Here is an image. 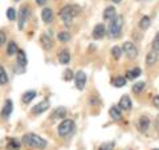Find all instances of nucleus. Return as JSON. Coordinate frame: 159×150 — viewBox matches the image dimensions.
Returning a JSON list of instances; mask_svg holds the SVG:
<instances>
[{
	"mask_svg": "<svg viewBox=\"0 0 159 150\" xmlns=\"http://www.w3.org/2000/svg\"><path fill=\"white\" fill-rule=\"evenodd\" d=\"M64 74H65V76H64V80H66V81H70V80L74 77L72 71H65V73H64Z\"/></svg>",
	"mask_w": 159,
	"mask_h": 150,
	"instance_id": "nucleus-33",
	"label": "nucleus"
},
{
	"mask_svg": "<svg viewBox=\"0 0 159 150\" xmlns=\"http://www.w3.org/2000/svg\"><path fill=\"white\" fill-rule=\"evenodd\" d=\"M109 114H110V117L113 120H119L121 118V110H119V108H117V106H111L110 110H109Z\"/></svg>",
	"mask_w": 159,
	"mask_h": 150,
	"instance_id": "nucleus-22",
	"label": "nucleus"
},
{
	"mask_svg": "<svg viewBox=\"0 0 159 150\" xmlns=\"http://www.w3.org/2000/svg\"><path fill=\"white\" fill-rule=\"evenodd\" d=\"M8 149L11 150H20V142L16 141V139H9V143H8Z\"/></svg>",
	"mask_w": 159,
	"mask_h": 150,
	"instance_id": "nucleus-29",
	"label": "nucleus"
},
{
	"mask_svg": "<svg viewBox=\"0 0 159 150\" xmlns=\"http://www.w3.org/2000/svg\"><path fill=\"white\" fill-rule=\"evenodd\" d=\"M105 35H106V28L103 24H97V26L94 27V29H93V37L94 39L99 40L105 36Z\"/></svg>",
	"mask_w": 159,
	"mask_h": 150,
	"instance_id": "nucleus-8",
	"label": "nucleus"
},
{
	"mask_svg": "<svg viewBox=\"0 0 159 150\" xmlns=\"http://www.w3.org/2000/svg\"><path fill=\"white\" fill-rule=\"evenodd\" d=\"M158 63V51H150L147 53V57H146V64L148 67H152L155 65V64Z\"/></svg>",
	"mask_w": 159,
	"mask_h": 150,
	"instance_id": "nucleus-9",
	"label": "nucleus"
},
{
	"mask_svg": "<svg viewBox=\"0 0 159 150\" xmlns=\"http://www.w3.org/2000/svg\"><path fill=\"white\" fill-rule=\"evenodd\" d=\"M145 88H146V82L139 81V82H137V84L133 85V92H134V93H141Z\"/></svg>",
	"mask_w": 159,
	"mask_h": 150,
	"instance_id": "nucleus-25",
	"label": "nucleus"
},
{
	"mask_svg": "<svg viewBox=\"0 0 159 150\" xmlns=\"http://www.w3.org/2000/svg\"><path fill=\"white\" fill-rule=\"evenodd\" d=\"M152 47H154V51H159V35L158 33L155 35V40H154Z\"/></svg>",
	"mask_w": 159,
	"mask_h": 150,
	"instance_id": "nucleus-34",
	"label": "nucleus"
},
{
	"mask_svg": "<svg viewBox=\"0 0 159 150\" xmlns=\"http://www.w3.org/2000/svg\"><path fill=\"white\" fill-rule=\"evenodd\" d=\"M119 108L122 109V110H130L131 109V100L129 96H122V98L119 100Z\"/></svg>",
	"mask_w": 159,
	"mask_h": 150,
	"instance_id": "nucleus-10",
	"label": "nucleus"
},
{
	"mask_svg": "<svg viewBox=\"0 0 159 150\" xmlns=\"http://www.w3.org/2000/svg\"><path fill=\"white\" fill-rule=\"evenodd\" d=\"M36 97V92L34 91H29V92H25L23 94V102L24 104H28V102H31L32 100Z\"/></svg>",
	"mask_w": 159,
	"mask_h": 150,
	"instance_id": "nucleus-21",
	"label": "nucleus"
},
{
	"mask_svg": "<svg viewBox=\"0 0 159 150\" xmlns=\"http://www.w3.org/2000/svg\"><path fill=\"white\" fill-rule=\"evenodd\" d=\"M7 82H8V76H7L6 71H4V68L0 65V85H4Z\"/></svg>",
	"mask_w": 159,
	"mask_h": 150,
	"instance_id": "nucleus-27",
	"label": "nucleus"
},
{
	"mask_svg": "<svg viewBox=\"0 0 159 150\" xmlns=\"http://www.w3.org/2000/svg\"><path fill=\"white\" fill-rule=\"evenodd\" d=\"M19 51V48L16 45V43L15 41H9L8 45H7V54L8 56H13V54H16Z\"/></svg>",
	"mask_w": 159,
	"mask_h": 150,
	"instance_id": "nucleus-19",
	"label": "nucleus"
},
{
	"mask_svg": "<svg viewBox=\"0 0 159 150\" xmlns=\"http://www.w3.org/2000/svg\"><path fill=\"white\" fill-rule=\"evenodd\" d=\"M74 128H76V125H74L73 120H64V121L58 125L57 132L61 137H65V136H69V134L74 130Z\"/></svg>",
	"mask_w": 159,
	"mask_h": 150,
	"instance_id": "nucleus-4",
	"label": "nucleus"
},
{
	"mask_svg": "<svg viewBox=\"0 0 159 150\" xmlns=\"http://www.w3.org/2000/svg\"><path fill=\"white\" fill-rule=\"evenodd\" d=\"M58 40L60 41H62V43H66V41H69L70 40V33L69 32H66V31H62V32H60L58 33Z\"/></svg>",
	"mask_w": 159,
	"mask_h": 150,
	"instance_id": "nucleus-26",
	"label": "nucleus"
},
{
	"mask_svg": "<svg viewBox=\"0 0 159 150\" xmlns=\"http://www.w3.org/2000/svg\"><path fill=\"white\" fill-rule=\"evenodd\" d=\"M28 15H29V12H28V8H27L25 6L20 8V12H19V28H20V29L24 28V24L27 23Z\"/></svg>",
	"mask_w": 159,
	"mask_h": 150,
	"instance_id": "nucleus-7",
	"label": "nucleus"
},
{
	"mask_svg": "<svg viewBox=\"0 0 159 150\" xmlns=\"http://www.w3.org/2000/svg\"><path fill=\"white\" fill-rule=\"evenodd\" d=\"M23 143L27 145L29 148H33V149H39V150H43L47 148V141L44 138H41L37 134H33V133H28L23 137Z\"/></svg>",
	"mask_w": 159,
	"mask_h": 150,
	"instance_id": "nucleus-1",
	"label": "nucleus"
},
{
	"mask_svg": "<svg viewBox=\"0 0 159 150\" xmlns=\"http://www.w3.org/2000/svg\"><path fill=\"white\" fill-rule=\"evenodd\" d=\"M16 2H19V0H16Z\"/></svg>",
	"mask_w": 159,
	"mask_h": 150,
	"instance_id": "nucleus-40",
	"label": "nucleus"
},
{
	"mask_svg": "<svg viewBox=\"0 0 159 150\" xmlns=\"http://www.w3.org/2000/svg\"><path fill=\"white\" fill-rule=\"evenodd\" d=\"M148 126H150V120H148L146 116H143L139 118V121H138V128H139V130L141 132H146Z\"/></svg>",
	"mask_w": 159,
	"mask_h": 150,
	"instance_id": "nucleus-13",
	"label": "nucleus"
},
{
	"mask_svg": "<svg viewBox=\"0 0 159 150\" xmlns=\"http://www.w3.org/2000/svg\"><path fill=\"white\" fill-rule=\"evenodd\" d=\"M116 8L113 7H107L105 11H103V19L106 20V21H110V20H113L114 17H116Z\"/></svg>",
	"mask_w": 159,
	"mask_h": 150,
	"instance_id": "nucleus-16",
	"label": "nucleus"
},
{
	"mask_svg": "<svg viewBox=\"0 0 159 150\" xmlns=\"http://www.w3.org/2000/svg\"><path fill=\"white\" fill-rule=\"evenodd\" d=\"M74 80H76V88L80 89V91H82L86 84V74L84 72H78V73H76V76H74Z\"/></svg>",
	"mask_w": 159,
	"mask_h": 150,
	"instance_id": "nucleus-6",
	"label": "nucleus"
},
{
	"mask_svg": "<svg viewBox=\"0 0 159 150\" xmlns=\"http://www.w3.org/2000/svg\"><path fill=\"white\" fill-rule=\"evenodd\" d=\"M11 113H12V101L11 100H7L6 104H4L3 110H2V117L7 118V117H9V114Z\"/></svg>",
	"mask_w": 159,
	"mask_h": 150,
	"instance_id": "nucleus-17",
	"label": "nucleus"
},
{
	"mask_svg": "<svg viewBox=\"0 0 159 150\" xmlns=\"http://www.w3.org/2000/svg\"><path fill=\"white\" fill-rule=\"evenodd\" d=\"M154 150H158V149H154Z\"/></svg>",
	"mask_w": 159,
	"mask_h": 150,
	"instance_id": "nucleus-39",
	"label": "nucleus"
},
{
	"mask_svg": "<svg viewBox=\"0 0 159 150\" xmlns=\"http://www.w3.org/2000/svg\"><path fill=\"white\" fill-rule=\"evenodd\" d=\"M7 17L9 20H15L16 19V11H15L13 8H8V11H7Z\"/></svg>",
	"mask_w": 159,
	"mask_h": 150,
	"instance_id": "nucleus-31",
	"label": "nucleus"
},
{
	"mask_svg": "<svg viewBox=\"0 0 159 150\" xmlns=\"http://www.w3.org/2000/svg\"><path fill=\"white\" fill-rule=\"evenodd\" d=\"M36 3L39 4V6H44V4L47 3V0H36Z\"/></svg>",
	"mask_w": 159,
	"mask_h": 150,
	"instance_id": "nucleus-36",
	"label": "nucleus"
},
{
	"mask_svg": "<svg viewBox=\"0 0 159 150\" xmlns=\"http://www.w3.org/2000/svg\"><path fill=\"white\" fill-rule=\"evenodd\" d=\"M122 49H123V52L126 53V56L129 59H135L138 56V49H137V47L134 45L133 43H130V41H126L125 44H123Z\"/></svg>",
	"mask_w": 159,
	"mask_h": 150,
	"instance_id": "nucleus-5",
	"label": "nucleus"
},
{
	"mask_svg": "<svg viewBox=\"0 0 159 150\" xmlns=\"http://www.w3.org/2000/svg\"><path fill=\"white\" fill-rule=\"evenodd\" d=\"M113 2H114V3H119V2H121V0H113Z\"/></svg>",
	"mask_w": 159,
	"mask_h": 150,
	"instance_id": "nucleus-38",
	"label": "nucleus"
},
{
	"mask_svg": "<svg viewBox=\"0 0 159 150\" xmlns=\"http://www.w3.org/2000/svg\"><path fill=\"white\" fill-rule=\"evenodd\" d=\"M58 61L64 64V65H66V64H69V61H70V53H69V51H62L61 53L58 54Z\"/></svg>",
	"mask_w": 159,
	"mask_h": 150,
	"instance_id": "nucleus-18",
	"label": "nucleus"
},
{
	"mask_svg": "<svg viewBox=\"0 0 159 150\" xmlns=\"http://www.w3.org/2000/svg\"><path fill=\"white\" fill-rule=\"evenodd\" d=\"M141 73H142V71H141L139 68H134V69H131V71H127V73H126V78H129V80H134V78H137V77L141 76Z\"/></svg>",
	"mask_w": 159,
	"mask_h": 150,
	"instance_id": "nucleus-20",
	"label": "nucleus"
},
{
	"mask_svg": "<svg viewBox=\"0 0 159 150\" xmlns=\"http://www.w3.org/2000/svg\"><path fill=\"white\" fill-rule=\"evenodd\" d=\"M6 40H7V37H6V33L0 31V48H2V47L4 45V44H6Z\"/></svg>",
	"mask_w": 159,
	"mask_h": 150,
	"instance_id": "nucleus-35",
	"label": "nucleus"
},
{
	"mask_svg": "<svg viewBox=\"0 0 159 150\" xmlns=\"http://www.w3.org/2000/svg\"><path fill=\"white\" fill-rule=\"evenodd\" d=\"M148 27H150V17H148V16H143L141 20H139V28L147 29Z\"/></svg>",
	"mask_w": 159,
	"mask_h": 150,
	"instance_id": "nucleus-24",
	"label": "nucleus"
},
{
	"mask_svg": "<svg viewBox=\"0 0 159 150\" xmlns=\"http://www.w3.org/2000/svg\"><path fill=\"white\" fill-rule=\"evenodd\" d=\"M76 7H73V6H65L61 11H60V17H61V20L64 21V24L65 26H69L72 21H73V19L74 16L77 15V11H76Z\"/></svg>",
	"mask_w": 159,
	"mask_h": 150,
	"instance_id": "nucleus-2",
	"label": "nucleus"
},
{
	"mask_svg": "<svg viewBox=\"0 0 159 150\" xmlns=\"http://www.w3.org/2000/svg\"><path fill=\"white\" fill-rule=\"evenodd\" d=\"M65 116H66V109H65V108H58V109H56V110L53 112V114H52L53 118H64Z\"/></svg>",
	"mask_w": 159,
	"mask_h": 150,
	"instance_id": "nucleus-23",
	"label": "nucleus"
},
{
	"mask_svg": "<svg viewBox=\"0 0 159 150\" xmlns=\"http://www.w3.org/2000/svg\"><path fill=\"white\" fill-rule=\"evenodd\" d=\"M16 56H17V64L21 68H25L27 67V56H25V52L21 51V49H19L17 53H16Z\"/></svg>",
	"mask_w": 159,
	"mask_h": 150,
	"instance_id": "nucleus-14",
	"label": "nucleus"
},
{
	"mask_svg": "<svg viewBox=\"0 0 159 150\" xmlns=\"http://www.w3.org/2000/svg\"><path fill=\"white\" fill-rule=\"evenodd\" d=\"M111 54H113V57L114 59H119L121 57V54H122V49L119 48V47H113L111 48Z\"/></svg>",
	"mask_w": 159,
	"mask_h": 150,
	"instance_id": "nucleus-30",
	"label": "nucleus"
},
{
	"mask_svg": "<svg viewBox=\"0 0 159 150\" xmlns=\"http://www.w3.org/2000/svg\"><path fill=\"white\" fill-rule=\"evenodd\" d=\"M41 19L45 23H51L53 20V11L51 8H44L41 11Z\"/></svg>",
	"mask_w": 159,
	"mask_h": 150,
	"instance_id": "nucleus-15",
	"label": "nucleus"
},
{
	"mask_svg": "<svg viewBox=\"0 0 159 150\" xmlns=\"http://www.w3.org/2000/svg\"><path fill=\"white\" fill-rule=\"evenodd\" d=\"M126 85V78L125 77H117L116 80H114V87L117 88H122Z\"/></svg>",
	"mask_w": 159,
	"mask_h": 150,
	"instance_id": "nucleus-28",
	"label": "nucleus"
},
{
	"mask_svg": "<svg viewBox=\"0 0 159 150\" xmlns=\"http://www.w3.org/2000/svg\"><path fill=\"white\" fill-rule=\"evenodd\" d=\"M154 102H155V106L158 108V106H159V97H158V96H155V100H154Z\"/></svg>",
	"mask_w": 159,
	"mask_h": 150,
	"instance_id": "nucleus-37",
	"label": "nucleus"
},
{
	"mask_svg": "<svg viewBox=\"0 0 159 150\" xmlns=\"http://www.w3.org/2000/svg\"><path fill=\"white\" fill-rule=\"evenodd\" d=\"M122 31V17L116 16L113 20H110V26H109V36L111 39H117Z\"/></svg>",
	"mask_w": 159,
	"mask_h": 150,
	"instance_id": "nucleus-3",
	"label": "nucleus"
},
{
	"mask_svg": "<svg viewBox=\"0 0 159 150\" xmlns=\"http://www.w3.org/2000/svg\"><path fill=\"white\" fill-rule=\"evenodd\" d=\"M48 108H49V102H48V101H41L40 104H37L36 106H33L32 113H34V114H40V113L45 112Z\"/></svg>",
	"mask_w": 159,
	"mask_h": 150,
	"instance_id": "nucleus-11",
	"label": "nucleus"
},
{
	"mask_svg": "<svg viewBox=\"0 0 159 150\" xmlns=\"http://www.w3.org/2000/svg\"><path fill=\"white\" fill-rule=\"evenodd\" d=\"M40 43H41L44 49H51L53 47V41H52L51 36H48V35H43V36L40 37Z\"/></svg>",
	"mask_w": 159,
	"mask_h": 150,
	"instance_id": "nucleus-12",
	"label": "nucleus"
},
{
	"mask_svg": "<svg viewBox=\"0 0 159 150\" xmlns=\"http://www.w3.org/2000/svg\"><path fill=\"white\" fill-rule=\"evenodd\" d=\"M114 148V143L113 142H107V143H103L101 148H99V150H113Z\"/></svg>",
	"mask_w": 159,
	"mask_h": 150,
	"instance_id": "nucleus-32",
	"label": "nucleus"
}]
</instances>
